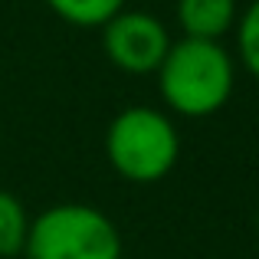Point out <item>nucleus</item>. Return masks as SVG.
Listing matches in <instances>:
<instances>
[{"mask_svg":"<svg viewBox=\"0 0 259 259\" xmlns=\"http://www.w3.org/2000/svg\"><path fill=\"white\" fill-rule=\"evenodd\" d=\"M158 82L174 112L207 118L233 95V59L213 39L184 36L181 43H171L164 63L158 66Z\"/></svg>","mask_w":259,"mask_h":259,"instance_id":"f257e3e1","label":"nucleus"},{"mask_svg":"<svg viewBox=\"0 0 259 259\" xmlns=\"http://www.w3.org/2000/svg\"><path fill=\"white\" fill-rule=\"evenodd\" d=\"M105 154L125 181L151 184L171 174L181 154V138L164 112L135 105L115 115L105 135Z\"/></svg>","mask_w":259,"mask_h":259,"instance_id":"f03ea898","label":"nucleus"},{"mask_svg":"<svg viewBox=\"0 0 259 259\" xmlns=\"http://www.w3.org/2000/svg\"><path fill=\"white\" fill-rule=\"evenodd\" d=\"M30 259H121V236L102 210L89 203H59L30 223Z\"/></svg>","mask_w":259,"mask_h":259,"instance_id":"7ed1b4c3","label":"nucleus"},{"mask_svg":"<svg viewBox=\"0 0 259 259\" xmlns=\"http://www.w3.org/2000/svg\"><path fill=\"white\" fill-rule=\"evenodd\" d=\"M102 46L118 69L145 76V72H158V66L171 50V39L164 23L154 20L151 13L121 10L102 26Z\"/></svg>","mask_w":259,"mask_h":259,"instance_id":"20e7f679","label":"nucleus"},{"mask_svg":"<svg viewBox=\"0 0 259 259\" xmlns=\"http://www.w3.org/2000/svg\"><path fill=\"white\" fill-rule=\"evenodd\" d=\"M177 23L190 39L220 43L236 23V0H177Z\"/></svg>","mask_w":259,"mask_h":259,"instance_id":"39448f33","label":"nucleus"},{"mask_svg":"<svg viewBox=\"0 0 259 259\" xmlns=\"http://www.w3.org/2000/svg\"><path fill=\"white\" fill-rule=\"evenodd\" d=\"M46 4L72 26H105L115 13L125 10V0H46Z\"/></svg>","mask_w":259,"mask_h":259,"instance_id":"423d86ee","label":"nucleus"},{"mask_svg":"<svg viewBox=\"0 0 259 259\" xmlns=\"http://www.w3.org/2000/svg\"><path fill=\"white\" fill-rule=\"evenodd\" d=\"M30 217L13 194L0 190V256H17L26 249Z\"/></svg>","mask_w":259,"mask_h":259,"instance_id":"0eeeda50","label":"nucleus"},{"mask_svg":"<svg viewBox=\"0 0 259 259\" xmlns=\"http://www.w3.org/2000/svg\"><path fill=\"white\" fill-rule=\"evenodd\" d=\"M236 46H240L243 66L259 79V0L246 7V13L236 23Z\"/></svg>","mask_w":259,"mask_h":259,"instance_id":"6e6552de","label":"nucleus"}]
</instances>
